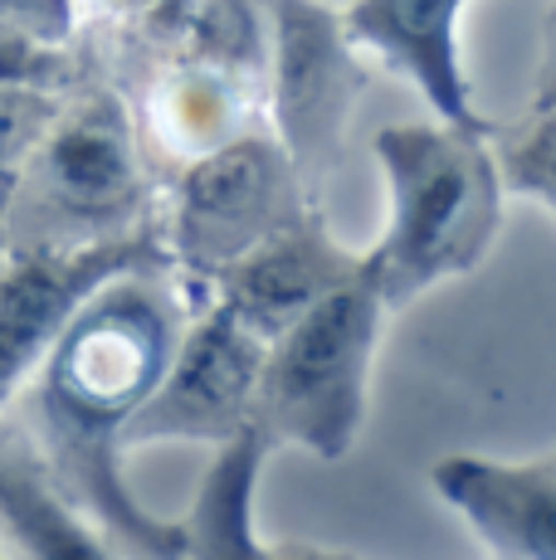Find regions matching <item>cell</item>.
<instances>
[{
	"mask_svg": "<svg viewBox=\"0 0 556 560\" xmlns=\"http://www.w3.org/2000/svg\"><path fill=\"white\" fill-rule=\"evenodd\" d=\"M186 312L190 283L171 264L127 268L69 312L39 361V415L59 488H69L93 532L108 536V551L186 556L181 522L147 512L117 463L123 424L162 381Z\"/></svg>",
	"mask_w": 556,
	"mask_h": 560,
	"instance_id": "obj_1",
	"label": "cell"
},
{
	"mask_svg": "<svg viewBox=\"0 0 556 560\" xmlns=\"http://www.w3.org/2000/svg\"><path fill=\"white\" fill-rule=\"evenodd\" d=\"M386 171V230L361 254L381 307L401 312L444 278L484 264L502 230V176L488 127L391 122L377 132Z\"/></svg>",
	"mask_w": 556,
	"mask_h": 560,
	"instance_id": "obj_2",
	"label": "cell"
},
{
	"mask_svg": "<svg viewBox=\"0 0 556 560\" xmlns=\"http://www.w3.org/2000/svg\"><path fill=\"white\" fill-rule=\"evenodd\" d=\"M381 322L386 307L367 268H357L323 303L264 341L250 424L264 429L274 448H308L323 463H341L367 424Z\"/></svg>",
	"mask_w": 556,
	"mask_h": 560,
	"instance_id": "obj_3",
	"label": "cell"
},
{
	"mask_svg": "<svg viewBox=\"0 0 556 560\" xmlns=\"http://www.w3.org/2000/svg\"><path fill=\"white\" fill-rule=\"evenodd\" d=\"M25 244H99L152 230V171L132 103L108 83L59 93L49 127L20 166Z\"/></svg>",
	"mask_w": 556,
	"mask_h": 560,
	"instance_id": "obj_4",
	"label": "cell"
},
{
	"mask_svg": "<svg viewBox=\"0 0 556 560\" xmlns=\"http://www.w3.org/2000/svg\"><path fill=\"white\" fill-rule=\"evenodd\" d=\"M313 205L317 196L298 176L278 137L269 127H250L210 152L181 161L166 190V214L152 224L171 268L186 283H200Z\"/></svg>",
	"mask_w": 556,
	"mask_h": 560,
	"instance_id": "obj_5",
	"label": "cell"
},
{
	"mask_svg": "<svg viewBox=\"0 0 556 560\" xmlns=\"http://www.w3.org/2000/svg\"><path fill=\"white\" fill-rule=\"evenodd\" d=\"M264 25V127L317 196L341 161V137L371 83L367 54L323 0H254Z\"/></svg>",
	"mask_w": 556,
	"mask_h": 560,
	"instance_id": "obj_6",
	"label": "cell"
},
{
	"mask_svg": "<svg viewBox=\"0 0 556 560\" xmlns=\"http://www.w3.org/2000/svg\"><path fill=\"white\" fill-rule=\"evenodd\" d=\"M264 337L224 303L190 288V312L171 347L162 381L123 424V448L142 444H224L250 424Z\"/></svg>",
	"mask_w": 556,
	"mask_h": 560,
	"instance_id": "obj_7",
	"label": "cell"
},
{
	"mask_svg": "<svg viewBox=\"0 0 556 560\" xmlns=\"http://www.w3.org/2000/svg\"><path fill=\"white\" fill-rule=\"evenodd\" d=\"M142 264H171L157 224L99 244H25L0 268V405L45 361L49 341L99 283Z\"/></svg>",
	"mask_w": 556,
	"mask_h": 560,
	"instance_id": "obj_8",
	"label": "cell"
},
{
	"mask_svg": "<svg viewBox=\"0 0 556 560\" xmlns=\"http://www.w3.org/2000/svg\"><path fill=\"white\" fill-rule=\"evenodd\" d=\"M357 268H361V254L341 249L313 205L308 214L288 220L283 230H274L269 240H259L254 249L220 264L216 273H206L190 288L224 303L254 337L269 341L288 322L303 317L313 303H323L333 288L347 283Z\"/></svg>",
	"mask_w": 556,
	"mask_h": 560,
	"instance_id": "obj_9",
	"label": "cell"
},
{
	"mask_svg": "<svg viewBox=\"0 0 556 560\" xmlns=\"http://www.w3.org/2000/svg\"><path fill=\"white\" fill-rule=\"evenodd\" d=\"M468 0H351L341 10L351 45L401 73L440 122L488 127L459 54V15Z\"/></svg>",
	"mask_w": 556,
	"mask_h": 560,
	"instance_id": "obj_10",
	"label": "cell"
},
{
	"mask_svg": "<svg viewBox=\"0 0 556 560\" xmlns=\"http://www.w3.org/2000/svg\"><path fill=\"white\" fill-rule=\"evenodd\" d=\"M435 492L474 526L488 556L556 560V454L537 463L454 454L435 463Z\"/></svg>",
	"mask_w": 556,
	"mask_h": 560,
	"instance_id": "obj_11",
	"label": "cell"
},
{
	"mask_svg": "<svg viewBox=\"0 0 556 560\" xmlns=\"http://www.w3.org/2000/svg\"><path fill=\"white\" fill-rule=\"evenodd\" d=\"M137 127L162 147L166 161L181 166V161L210 152V147L250 132V127H264V89L254 73L224 69L216 59L166 45L162 63L147 79Z\"/></svg>",
	"mask_w": 556,
	"mask_h": 560,
	"instance_id": "obj_12",
	"label": "cell"
},
{
	"mask_svg": "<svg viewBox=\"0 0 556 560\" xmlns=\"http://www.w3.org/2000/svg\"><path fill=\"white\" fill-rule=\"evenodd\" d=\"M274 454L278 448L254 424H244L240 434L216 444V463L206 468L190 508L176 516L181 536H186V556H216V560L278 556L254 536V488H259V472Z\"/></svg>",
	"mask_w": 556,
	"mask_h": 560,
	"instance_id": "obj_13",
	"label": "cell"
},
{
	"mask_svg": "<svg viewBox=\"0 0 556 560\" xmlns=\"http://www.w3.org/2000/svg\"><path fill=\"white\" fill-rule=\"evenodd\" d=\"M0 526L15 536V546L25 556H55V560L108 556V541L25 458H0Z\"/></svg>",
	"mask_w": 556,
	"mask_h": 560,
	"instance_id": "obj_14",
	"label": "cell"
},
{
	"mask_svg": "<svg viewBox=\"0 0 556 560\" xmlns=\"http://www.w3.org/2000/svg\"><path fill=\"white\" fill-rule=\"evenodd\" d=\"M498 156V176L508 196H528L556 214V103L528 107V117L508 127H488Z\"/></svg>",
	"mask_w": 556,
	"mask_h": 560,
	"instance_id": "obj_15",
	"label": "cell"
},
{
	"mask_svg": "<svg viewBox=\"0 0 556 560\" xmlns=\"http://www.w3.org/2000/svg\"><path fill=\"white\" fill-rule=\"evenodd\" d=\"M83 73L73 63L69 45L30 35L25 25L0 20V89H39V93H63L73 89Z\"/></svg>",
	"mask_w": 556,
	"mask_h": 560,
	"instance_id": "obj_16",
	"label": "cell"
},
{
	"mask_svg": "<svg viewBox=\"0 0 556 560\" xmlns=\"http://www.w3.org/2000/svg\"><path fill=\"white\" fill-rule=\"evenodd\" d=\"M55 107H59V93L0 89V186L20 176V166H25V156L35 152V142L49 127Z\"/></svg>",
	"mask_w": 556,
	"mask_h": 560,
	"instance_id": "obj_17",
	"label": "cell"
},
{
	"mask_svg": "<svg viewBox=\"0 0 556 560\" xmlns=\"http://www.w3.org/2000/svg\"><path fill=\"white\" fill-rule=\"evenodd\" d=\"M0 20L10 25H25L30 35L55 39V45H69L73 39V0H0Z\"/></svg>",
	"mask_w": 556,
	"mask_h": 560,
	"instance_id": "obj_18",
	"label": "cell"
},
{
	"mask_svg": "<svg viewBox=\"0 0 556 560\" xmlns=\"http://www.w3.org/2000/svg\"><path fill=\"white\" fill-rule=\"evenodd\" d=\"M556 103V0L547 10V30H542V63H537V79H532V107H547Z\"/></svg>",
	"mask_w": 556,
	"mask_h": 560,
	"instance_id": "obj_19",
	"label": "cell"
},
{
	"mask_svg": "<svg viewBox=\"0 0 556 560\" xmlns=\"http://www.w3.org/2000/svg\"><path fill=\"white\" fill-rule=\"evenodd\" d=\"M108 5L117 10V15L132 20V25H147V30H152L157 20L171 15V5H176V0H108Z\"/></svg>",
	"mask_w": 556,
	"mask_h": 560,
	"instance_id": "obj_20",
	"label": "cell"
}]
</instances>
